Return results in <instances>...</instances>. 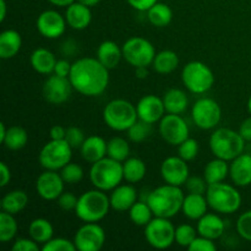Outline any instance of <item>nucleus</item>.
I'll list each match as a JSON object with an SVG mask.
<instances>
[{"instance_id":"nucleus-20","label":"nucleus","mask_w":251,"mask_h":251,"mask_svg":"<svg viewBox=\"0 0 251 251\" xmlns=\"http://www.w3.org/2000/svg\"><path fill=\"white\" fill-rule=\"evenodd\" d=\"M229 176L235 186L245 188L251 185V154L243 152L230 161Z\"/></svg>"},{"instance_id":"nucleus-14","label":"nucleus","mask_w":251,"mask_h":251,"mask_svg":"<svg viewBox=\"0 0 251 251\" xmlns=\"http://www.w3.org/2000/svg\"><path fill=\"white\" fill-rule=\"evenodd\" d=\"M74 243L78 251H100L105 243V232L98 222H86L76 230Z\"/></svg>"},{"instance_id":"nucleus-48","label":"nucleus","mask_w":251,"mask_h":251,"mask_svg":"<svg viewBox=\"0 0 251 251\" xmlns=\"http://www.w3.org/2000/svg\"><path fill=\"white\" fill-rule=\"evenodd\" d=\"M77 196L74 195L73 193H68V191H64V193L56 199V203H58L59 207L64 211H75L76 206H77Z\"/></svg>"},{"instance_id":"nucleus-42","label":"nucleus","mask_w":251,"mask_h":251,"mask_svg":"<svg viewBox=\"0 0 251 251\" xmlns=\"http://www.w3.org/2000/svg\"><path fill=\"white\" fill-rule=\"evenodd\" d=\"M61 178L65 181V184H77L80 183L83 179V169L82 167L78 166L77 163H73V162H69L66 166H64L63 168L59 171Z\"/></svg>"},{"instance_id":"nucleus-2","label":"nucleus","mask_w":251,"mask_h":251,"mask_svg":"<svg viewBox=\"0 0 251 251\" xmlns=\"http://www.w3.org/2000/svg\"><path fill=\"white\" fill-rule=\"evenodd\" d=\"M185 194L180 189V186L164 184L153 189L147 195V203L151 207L154 217L172 218L179 212H181Z\"/></svg>"},{"instance_id":"nucleus-32","label":"nucleus","mask_w":251,"mask_h":251,"mask_svg":"<svg viewBox=\"0 0 251 251\" xmlns=\"http://www.w3.org/2000/svg\"><path fill=\"white\" fill-rule=\"evenodd\" d=\"M179 65V56L176 51L164 49L156 54L152 63V68L157 74L161 75H168L174 70H176Z\"/></svg>"},{"instance_id":"nucleus-8","label":"nucleus","mask_w":251,"mask_h":251,"mask_svg":"<svg viewBox=\"0 0 251 251\" xmlns=\"http://www.w3.org/2000/svg\"><path fill=\"white\" fill-rule=\"evenodd\" d=\"M181 81L194 95H203L215 85V75L208 65L199 60L190 61L181 70Z\"/></svg>"},{"instance_id":"nucleus-24","label":"nucleus","mask_w":251,"mask_h":251,"mask_svg":"<svg viewBox=\"0 0 251 251\" xmlns=\"http://www.w3.org/2000/svg\"><path fill=\"white\" fill-rule=\"evenodd\" d=\"M108 142L98 135H91L86 137L85 142L81 146V156L88 163H95L100 159L107 157Z\"/></svg>"},{"instance_id":"nucleus-29","label":"nucleus","mask_w":251,"mask_h":251,"mask_svg":"<svg viewBox=\"0 0 251 251\" xmlns=\"http://www.w3.org/2000/svg\"><path fill=\"white\" fill-rule=\"evenodd\" d=\"M163 100L166 113L169 114H183L189 105L188 95L180 88H171L164 93Z\"/></svg>"},{"instance_id":"nucleus-9","label":"nucleus","mask_w":251,"mask_h":251,"mask_svg":"<svg viewBox=\"0 0 251 251\" xmlns=\"http://www.w3.org/2000/svg\"><path fill=\"white\" fill-rule=\"evenodd\" d=\"M73 147L65 140H50L39 151L38 161L42 168L49 171H60L71 162Z\"/></svg>"},{"instance_id":"nucleus-54","label":"nucleus","mask_w":251,"mask_h":251,"mask_svg":"<svg viewBox=\"0 0 251 251\" xmlns=\"http://www.w3.org/2000/svg\"><path fill=\"white\" fill-rule=\"evenodd\" d=\"M239 134L242 135L243 139L245 140V141L250 142L251 141V117L250 118H247L245 120H243V123L240 124L239 126Z\"/></svg>"},{"instance_id":"nucleus-5","label":"nucleus","mask_w":251,"mask_h":251,"mask_svg":"<svg viewBox=\"0 0 251 251\" xmlns=\"http://www.w3.org/2000/svg\"><path fill=\"white\" fill-rule=\"evenodd\" d=\"M205 195L208 206L220 215H232L242 206V195L238 189L225 181L208 185Z\"/></svg>"},{"instance_id":"nucleus-10","label":"nucleus","mask_w":251,"mask_h":251,"mask_svg":"<svg viewBox=\"0 0 251 251\" xmlns=\"http://www.w3.org/2000/svg\"><path fill=\"white\" fill-rule=\"evenodd\" d=\"M123 58L132 68L150 66L156 56L154 46L144 37H131L122 47Z\"/></svg>"},{"instance_id":"nucleus-36","label":"nucleus","mask_w":251,"mask_h":251,"mask_svg":"<svg viewBox=\"0 0 251 251\" xmlns=\"http://www.w3.org/2000/svg\"><path fill=\"white\" fill-rule=\"evenodd\" d=\"M27 142H28V134L26 130L22 126L15 125L7 129L2 145L11 151H19L26 146Z\"/></svg>"},{"instance_id":"nucleus-15","label":"nucleus","mask_w":251,"mask_h":251,"mask_svg":"<svg viewBox=\"0 0 251 251\" xmlns=\"http://www.w3.org/2000/svg\"><path fill=\"white\" fill-rule=\"evenodd\" d=\"M73 85L69 77H63L55 74L49 76L43 85V97L50 104H64L73 93Z\"/></svg>"},{"instance_id":"nucleus-19","label":"nucleus","mask_w":251,"mask_h":251,"mask_svg":"<svg viewBox=\"0 0 251 251\" xmlns=\"http://www.w3.org/2000/svg\"><path fill=\"white\" fill-rule=\"evenodd\" d=\"M137 117L140 120L149 123V124H156L166 114L163 100L157 97L156 95H146L136 104Z\"/></svg>"},{"instance_id":"nucleus-7","label":"nucleus","mask_w":251,"mask_h":251,"mask_svg":"<svg viewBox=\"0 0 251 251\" xmlns=\"http://www.w3.org/2000/svg\"><path fill=\"white\" fill-rule=\"evenodd\" d=\"M137 119L136 105L123 98L110 100L103 109V120L105 125L114 131H127Z\"/></svg>"},{"instance_id":"nucleus-1","label":"nucleus","mask_w":251,"mask_h":251,"mask_svg":"<svg viewBox=\"0 0 251 251\" xmlns=\"http://www.w3.org/2000/svg\"><path fill=\"white\" fill-rule=\"evenodd\" d=\"M69 80L80 95L98 97L109 85V70L97 58H80L73 63Z\"/></svg>"},{"instance_id":"nucleus-22","label":"nucleus","mask_w":251,"mask_h":251,"mask_svg":"<svg viewBox=\"0 0 251 251\" xmlns=\"http://www.w3.org/2000/svg\"><path fill=\"white\" fill-rule=\"evenodd\" d=\"M196 229H198L199 235H201V237L208 238L211 240H216L220 239L225 234L226 223L221 218L220 213L207 212L198 221Z\"/></svg>"},{"instance_id":"nucleus-56","label":"nucleus","mask_w":251,"mask_h":251,"mask_svg":"<svg viewBox=\"0 0 251 251\" xmlns=\"http://www.w3.org/2000/svg\"><path fill=\"white\" fill-rule=\"evenodd\" d=\"M135 75L140 80H144L149 76V66H139V68H135Z\"/></svg>"},{"instance_id":"nucleus-59","label":"nucleus","mask_w":251,"mask_h":251,"mask_svg":"<svg viewBox=\"0 0 251 251\" xmlns=\"http://www.w3.org/2000/svg\"><path fill=\"white\" fill-rule=\"evenodd\" d=\"M76 1L81 2V4L86 5V6H88V7H93V6H96V5H97L100 0H76Z\"/></svg>"},{"instance_id":"nucleus-43","label":"nucleus","mask_w":251,"mask_h":251,"mask_svg":"<svg viewBox=\"0 0 251 251\" xmlns=\"http://www.w3.org/2000/svg\"><path fill=\"white\" fill-rule=\"evenodd\" d=\"M199 154V142L195 139L188 137L185 141L178 146V156L184 161L190 162L195 159Z\"/></svg>"},{"instance_id":"nucleus-33","label":"nucleus","mask_w":251,"mask_h":251,"mask_svg":"<svg viewBox=\"0 0 251 251\" xmlns=\"http://www.w3.org/2000/svg\"><path fill=\"white\" fill-rule=\"evenodd\" d=\"M123 173H124V180H126L127 183H140L147 173L146 163L139 157H129L126 161L123 162Z\"/></svg>"},{"instance_id":"nucleus-57","label":"nucleus","mask_w":251,"mask_h":251,"mask_svg":"<svg viewBox=\"0 0 251 251\" xmlns=\"http://www.w3.org/2000/svg\"><path fill=\"white\" fill-rule=\"evenodd\" d=\"M49 4L54 5V6H59V7H68L69 5L75 2L76 0H47Z\"/></svg>"},{"instance_id":"nucleus-50","label":"nucleus","mask_w":251,"mask_h":251,"mask_svg":"<svg viewBox=\"0 0 251 251\" xmlns=\"http://www.w3.org/2000/svg\"><path fill=\"white\" fill-rule=\"evenodd\" d=\"M11 249L12 251H37L39 250V244L32 238H17Z\"/></svg>"},{"instance_id":"nucleus-18","label":"nucleus","mask_w":251,"mask_h":251,"mask_svg":"<svg viewBox=\"0 0 251 251\" xmlns=\"http://www.w3.org/2000/svg\"><path fill=\"white\" fill-rule=\"evenodd\" d=\"M161 176L164 183L176 186L185 185L190 176L188 162L179 156L167 157L161 164Z\"/></svg>"},{"instance_id":"nucleus-37","label":"nucleus","mask_w":251,"mask_h":251,"mask_svg":"<svg viewBox=\"0 0 251 251\" xmlns=\"http://www.w3.org/2000/svg\"><path fill=\"white\" fill-rule=\"evenodd\" d=\"M127 212H129L130 221L139 227H146L154 217L147 201H136Z\"/></svg>"},{"instance_id":"nucleus-39","label":"nucleus","mask_w":251,"mask_h":251,"mask_svg":"<svg viewBox=\"0 0 251 251\" xmlns=\"http://www.w3.org/2000/svg\"><path fill=\"white\" fill-rule=\"evenodd\" d=\"M17 234V222L14 215L2 211L0 213V242L7 243Z\"/></svg>"},{"instance_id":"nucleus-31","label":"nucleus","mask_w":251,"mask_h":251,"mask_svg":"<svg viewBox=\"0 0 251 251\" xmlns=\"http://www.w3.org/2000/svg\"><path fill=\"white\" fill-rule=\"evenodd\" d=\"M28 203V195L24 190H11L1 199V210L11 215H17L26 208Z\"/></svg>"},{"instance_id":"nucleus-41","label":"nucleus","mask_w":251,"mask_h":251,"mask_svg":"<svg viewBox=\"0 0 251 251\" xmlns=\"http://www.w3.org/2000/svg\"><path fill=\"white\" fill-rule=\"evenodd\" d=\"M198 235V229L189 223H183L176 228V243L183 248H189Z\"/></svg>"},{"instance_id":"nucleus-27","label":"nucleus","mask_w":251,"mask_h":251,"mask_svg":"<svg viewBox=\"0 0 251 251\" xmlns=\"http://www.w3.org/2000/svg\"><path fill=\"white\" fill-rule=\"evenodd\" d=\"M29 63L36 73L42 75H50L54 73L56 58L49 49L37 48L29 56Z\"/></svg>"},{"instance_id":"nucleus-12","label":"nucleus","mask_w":251,"mask_h":251,"mask_svg":"<svg viewBox=\"0 0 251 251\" xmlns=\"http://www.w3.org/2000/svg\"><path fill=\"white\" fill-rule=\"evenodd\" d=\"M194 124L202 130H212L218 126L222 119V109L217 100L202 97L196 100L191 108Z\"/></svg>"},{"instance_id":"nucleus-17","label":"nucleus","mask_w":251,"mask_h":251,"mask_svg":"<svg viewBox=\"0 0 251 251\" xmlns=\"http://www.w3.org/2000/svg\"><path fill=\"white\" fill-rule=\"evenodd\" d=\"M65 181L58 171L46 169L39 174L36 180V191L39 198L46 201H56V199L64 193Z\"/></svg>"},{"instance_id":"nucleus-25","label":"nucleus","mask_w":251,"mask_h":251,"mask_svg":"<svg viewBox=\"0 0 251 251\" xmlns=\"http://www.w3.org/2000/svg\"><path fill=\"white\" fill-rule=\"evenodd\" d=\"M210 207L206 195L203 194H191L188 193L184 198L181 212L186 218L191 221H199L203 215L207 213V208Z\"/></svg>"},{"instance_id":"nucleus-51","label":"nucleus","mask_w":251,"mask_h":251,"mask_svg":"<svg viewBox=\"0 0 251 251\" xmlns=\"http://www.w3.org/2000/svg\"><path fill=\"white\" fill-rule=\"evenodd\" d=\"M71 66H73V64L69 63V60H66V59H59V60H56L53 74H55L58 76H63V77H69Z\"/></svg>"},{"instance_id":"nucleus-38","label":"nucleus","mask_w":251,"mask_h":251,"mask_svg":"<svg viewBox=\"0 0 251 251\" xmlns=\"http://www.w3.org/2000/svg\"><path fill=\"white\" fill-rule=\"evenodd\" d=\"M107 156L118 162L126 161L130 157V145L124 137L115 136L108 141Z\"/></svg>"},{"instance_id":"nucleus-49","label":"nucleus","mask_w":251,"mask_h":251,"mask_svg":"<svg viewBox=\"0 0 251 251\" xmlns=\"http://www.w3.org/2000/svg\"><path fill=\"white\" fill-rule=\"evenodd\" d=\"M190 251H215L217 249L215 244V240H211L208 238L198 235L193 243L188 248Z\"/></svg>"},{"instance_id":"nucleus-21","label":"nucleus","mask_w":251,"mask_h":251,"mask_svg":"<svg viewBox=\"0 0 251 251\" xmlns=\"http://www.w3.org/2000/svg\"><path fill=\"white\" fill-rule=\"evenodd\" d=\"M110 206L118 212H126L137 201V190L132 184H120L110 191Z\"/></svg>"},{"instance_id":"nucleus-40","label":"nucleus","mask_w":251,"mask_h":251,"mask_svg":"<svg viewBox=\"0 0 251 251\" xmlns=\"http://www.w3.org/2000/svg\"><path fill=\"white\" fill-rule=\"evenodd\" d=\"M126 132L130 141L135 142V144H141V142H144L151 135L152 124H149V123L144 122V120L137 119V122L135 124H132Z\"/></svg>"},{"instance_id":"nucleus-3","label":"nucleus","mask_w":251,"mask_h":251,"mask_svg":"<svg viewBox=\"0 0 251 251\" xmlns=\"http://www.w3.org/2000/svg\"><path fill=\"white\" fill-rule=\"evenodd\" d=\"M110 208L112 206L107 193L95 188L78 196L77 206L74 212L78 220L85 223L100 222L108 215Z\"/></svg>"},{"instance_id":"nucleus-23","label":"nucleus","mask_w":251,"mask_h":251,"mask_svg":"<svg viewBox=\"0 0 251 251\" xmlns=\"http://www.w3.org/2000/svg\"><path fill=\"white\" fill-rule=\"evenodd\" d=\"M65 20L66 24L70 28L76 31H82L90 26L92 21V12L91 7L75 1L69 5L65 10Z\"/></svg>"},{"instance_id":"nucleus-45","label":"nucleus","mask_w":251,"mask_h":251,"mask_svg":"<svg viewBox=\"0 0 251 251\" xmlns=\"http://www.w3.org/2000/svg\"><path fill=\"white\" fill-rule=\"evenodd\" d=\"M237 232L247 242H251V210L245 211L237 220Z\"/></svg>"},{"instance_id":"nucleus-28","label":"nucleus","mask_w":251,"mask_h":251,"mask_svg":"<svg viewBox=\"0 0 251 251\" xmlns=\"http://www.w3.org/2000/svg\"><path fill=\"white\" fill-rule=\"evenodd\" d=\"M22 47L21 34L16 29H5L0 34V58L7 60L17 55Z\"/></svg>"},{"instance_id":"nucleus-47","label":"nucleus","mask_w":251,"mask_h":251,"mask_svg":"<svg viewBox=\"0 0 251 251\" xmlns=\"http://www.w3.org/2000/svg\"><path fill=\"white\" fill-rule=\"evenodd\" d=\"M185 188L188 193L191 194H203L205 195L207 191L208 184L203 176H189L185 183Z\"/></svg>"},{"instance_id":"nucleus-26","label":"nucleus","mask_w":251,"mask_h":251,"mask_svg":"<svg viewBox=\"0 0 251 251\" xmlns=\"http://www.w3.org/2000/svg\"><path fill=\"white\" fill-rule=\"evenodd\" d=\"M96 58L108 69L113 70L119 65L123 58V49L114 41H104L98 46Z\"/></svg>"},{"instance_id":"nucleus-46","label":"nucleus","mask_w":251,"mask_h":251,"mask_svg":"<svg viewBox=\"0 0 251 251\" xmlns=\"http://www.w3.org/2000/svg\"><path fill=\"white\" fill-rule=\"evenodd\" d=\"M86 137L82 130L77 126L66 127L65 141L70 145L73 149H81L82 144L85 142Z\"/></svg>"},{"instance_id":"nucleus-13","label":"nucleus","mask_w":251,"mask_h":251,"mask_svg":"<svg viewBox=\"0 0 251 251\" xmlns=\"http://www.w3.org/2000/svg\"><path fill=\"white\" fill-rule=\"evenodd\" d=\"M159 134L171 146H179L189 136V125L180 114H164L159 120Z\"/></svg>"},{"instance_id":"nucleus-58","label":"nucleus","mask_w":251,"mask_h":251,"mask_svg":"<svg viewBox=\"0 0 251 251\" xmlns=\"http://www.w3.org/2000/svg\"><path fill=\"white\" fill-rule=\"evenodd\" d=\"M0 21L4 22L5 17H6V10H7V5L5 0H0Z\"/></svg>"},{"instance_id":"nucleus-52","label":"nucleus","mask_w":251,"mask_h":251,"mask_svg":"<svg viewBox=\"0 0 251 251\" xmlns=\"http://www.w3.org/2000/svg\"><path fill=\"white\" fill-rule=\"evenodd\" d=\"M126 1L129 2L132 9L141 12H147V10L151 9L156 2H158V0H126Z\"/></svg>"},{"instance_id":"nucleus-6","label":"nucleus","mask_w":251,"mask_h":251,"mask_svg":"<svg viewBox=\"0 0 251 251\" xmlns=\"http://www.w3.org/2000/svg\"><path fill=\"white\" fill-rule=\"evenodd\" d=\"M90 180L96 189L112 191L124 180L123 163L108 156L95 162L90 169Z\"/></svg>"},{"instance_id":"nucleus-60","label":"nucleus","mask_w":251,"mask_h":251,"mask_svg":"<svg viewBox=\"0 0 251 251\" xmlns=\"http://www.w3.org/2000/svg\"><path fill=\"white\" fill-rule=\"evenodd\" d=\"M6 126H5V123H0V142L2 144V141H4L5 139V135H6Z\"/></svg>"},{"instance_id":"nucleus-35","label":"nucleus","mask_w":251,"mask_h":251,"mask_svg":"<svg viewBox=\"0 0 251 251\" xmlns=\"http://www.w3.org/2000/svg\"><path fill=\"white\" fill-rule=\"evenodd\" d=\"M147 20L154 27H167L173 20V11L169 5L158 1L147 10Z\"/></svg>"},{"instance_id":"nucleus-61","label":"nucleus","mask_w":251,"mask_h":251,"mask_svg":"<svg viewBox=\"0 0 251 251\" xmlns=\"http://www.w3.org/2000/svg\"><path fill=\"white\" fill-rule=\"evenodd\" d=\"M248 112H249L251 115V96L249 97V100H248Z\"/></svg>"},{"instance_id":"nucleus-11","label":"nucleus","mask_w":251,"mask_h":251,"mask_svg":"<svg viewBox=\"0 0 251 251\" xmlns=\"http://www.w3.org/2000/svg\"><path fill=\"white\" fill-rule=\"evenodd\" d=\"M145 239L154 249L171 248L176 243V227L171 222V218H152L145 227Z\"/></svg>"},{"instance_id":"nucleus-30","label":"nucleus","mask_w":251,"mask_h":251,"mask_svg":"<svg viewBox=\"0 0 251 251\" xmlns=\"http://www.w3.org/2000/svg\"><path fill=\"white\" fill-rule=\"evenodd\" d=\"M229 176V163L225 159L215 157V159L208 162L203 169V178L208 185L216 183H222Z\"/></svg>"},{"instance_id":"nucleus-34","label":"nucleus","mask_w":251,"mask_h":251,"mask_svg":"<svg viewBox=\"0 0 251 251\" xmlns=\"http://www.w3.org/2000/svg\"><path fill=\"white\" fill-rule=\"evenodd\" d=\"M28 235L38 244H46L54 235L53 225L46 218H36L29 223Z\"/></svg>"},{"instance_id":"nucleus-53","label":"nucleus","mask_w":251,"mask_h":251,"mask_svg":"<svg viewBox=\"0 0 251 251\" xmlns=\"http://www.w3.org/2000/svg\"><path fill=\"white\" fill-rule=\"evenodd\" d=\"M0 176H1V178H0V186L4 188L11 180V171H10V168L5 162H0Z\"/></svg>"},{"instance_id":"nucleus-4","label":"nucleus","mask_w":251,"mask_h":251,"mask_svg":"<svg viewBox=\"0 0 251 251\" xmlns=\"http://www.w3.org/2000/svg\"><path fill=\"white\" fill-rule=\"evenodd\" d=\"M245 142L239 131L229 127H218L210 136V150L217 158L230 162L244 152Z\"/></svg>"},{"instance_id":"nucleus-55","label":"nucleus","mask_w":251,"mask_h":251,"mask_svg":"<svg viewBox=\"0 0 251 251\" xmlns=\"http://www.w3.org/2000/svg\"><path fill=\"white\" fill-rule=\"evenodd\" d=\"M66 129L61 125H54L49 130V136L50 140H65Z\"/></svg>"},{"instance_id":"nucleus-16","label":"nucleus","mask_w":251,"mask_h":251,"mask_svg":"<svg viewBox=\"0 0 251 251\" xmlns=\"http://www.w3.org/2000/svg\"><path fill=\"white\" fill-rule=\"evenodd\" d=\"M36 26L44 38L56 39L65 33L68 24L65 16L56 10H46L37 17Z\"/></svg>"},{"instance_id":"nucleus-44","label":"nucleus","mask_w":251,"mask_h":251,"mask_svg":"<svg viewBox=\"0 0 251 251\" xmlns=\"http://www.w3.org/2000/svg\"><path fill=\"white\" fill-rule=\"evenodd\" d=\"M43 251H75L76 245L74 240H69L66 238H51L49 242L42 245Z\"/></svg>"}]
</instances>
